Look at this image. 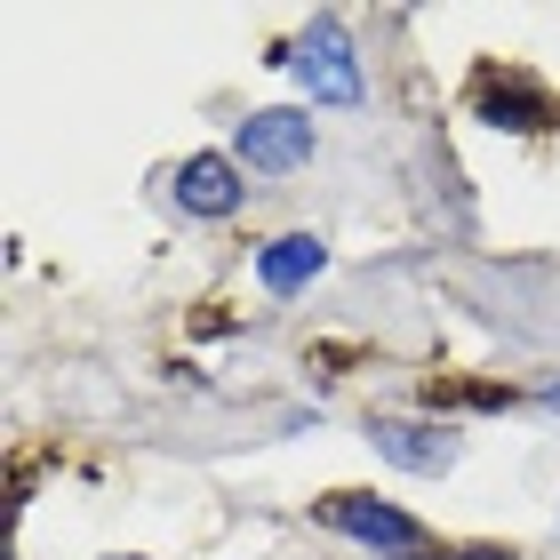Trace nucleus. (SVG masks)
Instances as JSON below:
<instances>
[{
  "label": "nucleus",
  "instance_id": "5",
  "mask_svg": "<svg viewBox=\"0 0 560 560\" xmlns=\"http://www.w3.org/2000/svg\"><path fill=\"white\" fill-rule=\"evenodd\" d=\"M472 96H480V113H489L497 129H552V120H560V105L528 81V72H497V65H489V72L472 81Z\"/></svg>",
  "mask_w": 560,
  "mask_h": 560
},
{
  "label": "nucleus",
  "instance_id": "10",
  "mask_svg": "<svg viewBox=\"0 0 560 560\" xmlns=\"http://www.w3.org/2000/svg\"><path fill=\"white\" fill-rule=\"evenodd\" d=\"M120 560H137V552H120Z\"/></svg>",
  "mask_w": 560,
  "mask_h": 560
},
{
  "label": "nucleus",
  "instance_id": "7",
  "mask_svg": "<svg viewBox=\"0 0 560 560\" xmlns=\"http://www.w3.org/2000/svg\"><path fill=\"white\" fill-rule=\"evenodd\" d=\"M320 272H328V241H320V233H280V241L257 248L265 296H296V289H313Z\"/></svg>",
  "mask_w": 560,
  "mask_h": 560
},
{
  "label": "nucleus",
  "instance_id": "2",
  "mask_svg": "<svg viewBox=\"0 0 560 560\" xmlns=\"http://www.w3.org/2000/svg\"><path fill=\"white\" fill-rule=\"evenodd\" d=\"M289 65H296V81L313 89L320 105H361V65H352V40H345L337 16H320L313 33L289 48Z\"/></svg>",
  "mask_w": 560,
  "mask_h": 560
},
{
  "label": "nucleus",
  "instance_id": "4",
  "mask_svg": "<svg viewBox=\"0 0 560 560\" xmlns=\"http://www.w3.org/2000/svg\"><path fill=\"white\" fill-rule=\"evenodd\" d=\"M176 209L185 217H233L241 209V161L233 152H192L185 168H176Z\"/></svg>",
  "mask_w": 560,
  "mask_h": 560
},
{
  "label": "nucleus",
  "instance_id": "6",
  "mask_svg": "<svg viewBox=\"0 0 560 560\" xmlns=\"http://www.w3.org/2000/svg\"><path fill=\"white\" fill-rule=\"evenodd\" d=\"M369 441H376V456H385V465H400V472H448V465H456V432H448V424H400V417H376Z\"/></svg>",
  "mask_w": 560,
  "mask_h": 560
},
{
  "label": "nucleus",
  "instance_id": "9",
  "mask_svg": "<svg viewBox=\"0 0 560 560\" xmlns=\"http://www.w3.org/2000/svg\"><path fill=\"white\" fill-rule=\"evenodd\" d=\"M545 409H560V385H545Z\"/></svg>",
  "mask_w": 560,
  "mask_h": 560
},
{
  "label": "nucleus",
  "instance_id": "1",
  "mask_svg": "<svg viewBox=\"0 0 560 560\" xmlns=\"http://www.w3.org/2000/svg\"><path fill=\"white\" fill-rule=\"evenodd\" d=\"M313 513L328 521V528H345L352 545H369V552H385V560H424V528H417V513H400V504H385V497H361V489H328Z\"/></svg>",
  "mask_w": 560,
  "mask_h": 560
},
{
  "label": "nucleus",
  "instance_id": "8",
  "mask_svg": "<svg viewBox=\"0 0 560 560\" xmlns=\"http://www.w3.org/2000/svg\"><path fill=\"white\" fill-rule=\"evenodd\" d=\"M424 560H521L513 545H456V552H424Z\"/></svg>",
  "mask_w": 560,
  "mask_h": 560
},
{
  "label": "nucleus",
  "instance_id": "3",
  "mask_svg": "<svg viewBox=\"0 0 560 560\" xmlns=\"http://www.w3.org/2000/svg\"><path fill=\"white\" fill-rule=\"evenodd\" d=\"M241 168H257V176H289L313 161V120L289 113V105H272V113H248L241 120Z\"/></svg>",
  "mask_w": 560,
  "mask_h": 560
}]
</instances>
